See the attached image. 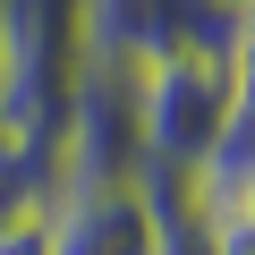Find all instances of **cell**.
Returning <instances> with one entry per match:
<instances>
[{"label":"cell","mask_w":255,"mask_h":255,"mask_svg":"<svg viewBox=\"0 0 255 255\" xmlns=\"http://www.w3.org/2000/svg\"><path fill=\"white\" fill-rule=\"evenodd\" d=\"M238 34V26H230ZM230 34L162 43L136 60V136H145V187H196L230 128Z\"/></svg>","instance_id":"6da1fadb"},{"label":"cell","mask_w":255,"mask_h":255,"mask_svg":"<svg viewBox=\"0 0 255 255\" xmlns=\"http://www.w3.org/2000/svg\"><path fill=\"white\" fill-rule=\"evenodd\" d=\"M170 196L145 179L119 187H60L43 204V255H162Z\"/></svg>","instance_id":"7a4b0ae2"},{"label":"cell","mask_w":255,"mask_h":255,"mask_svg":"<svg viewBox=\"0 0 255 255\" xmlns=\"http://www.w3.org/2000/svg\"><path fill=\"white\" fill-rule=\"evenodd\" d=\"M247 179H255V9H247L238 34H230V128H221V153H213V170H204L187 196L247 187Z\"/></svg>","instance_id":"3957f363"},{"label":"cell","mask_w":255,"mask_h":255,"mask_svg":"<svg viewBox=\"0 0 255 255\" xmlns=\"http://www.w3.org/2000/svg\"><path fill=\"white\" fill-rule=\"evenodd\" d=\"M196 204V230L213 255H255V179L247 187H213V196H187Z\"/></svg>","instance_id":"277c9868"},{"label":"cell","mask_w":255,"mask_h":255,"mask_svg":"<svg viewBox=\"0 0 255 255\" xmlns=\"http://www.w3.org/2000/svg\"><path fill=\"white\" fill-rule=\"evenodd\" d=\"M0 255H43V221H9L0 230Z\"/></svg>","instance_id":"5b68a950"},{"label":"cell","mask_w":255,"mask_h":255,"mask_svg":"<svg viewBox=\"0 0 255 255\" xmlns=\"http://www.w3.org/2000/svg\"><path fill=\"white\" fill-rule=\"evenodd\" d=\"M213 9H230V17H247V9H255V0H213Z\"/></svg>","instance_id":"8992f818"}]
</instances>
